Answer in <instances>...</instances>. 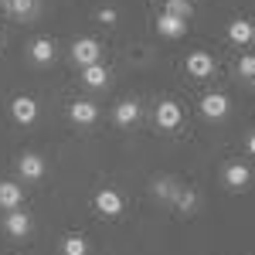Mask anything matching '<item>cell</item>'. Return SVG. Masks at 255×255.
I'll use <instances>...</instances> for the list:
<instances>
[{
    "label": "cell",
    "instance_id": "obj_1",
    "mask_svg": "<svg viewBox=\"0 0 255 255\" xmlns=\"http://www.w3.org/2000/svg\"><path fill=\"white\" fill-rule=\"evenodd\" d=\"M72 58L79 61L82 68H85V65H96L99 61V41L96 38H79L72 44Z\"/></svg>",
    "mask_w": 255,
    "mask_h": 255
},
{
    "label": "cell",
    "instance_id": "obj_2",
    "mask_svg": "<svg viewBox=\"0 0 255 255\" xmlns=\"http://www.w3.org/2000/svg\"><path fill=\"white\" fill-rule=\"evenodd\" d=\"M10 116L17 119L20 126L34 123V119H38V102H34L31 96H17L14 102H10Z\"/></svg>",
    "mask_w": 255,
    "mask_h": 255
},
{
    "label": "cell",
    "instance_id": "obj_3",
    "mask_svg": "<svg viewBox=\"0 0 255 255\" xmlns=\"http://www.w3.org/2000/svg\"><path fill=\"white\" fill-rule=\"evenodd\" d=\"M180 119H184V109L177 106V102H160L157 106V126H163V129H177L180 126Z\"/></svg>",
    "mask_w": 255,
    "mask_h": 255
},
{
    "label": "cell",
    "instance_id": "obj_4",
    "mask_svg": "<svg viewBox=\"0 0 255 255\" xmlns=\"http://www.w3.org/2000/svg\"><path fill=\"white\" fill-rule=\"evenodd\" d=\"M187 72H191L194 79H208V75L215 72V58H211L208 51H191V55H187Z\"/></svg>",
    "mask_w": 255,
    "mask_h": 255
},
{
    "label": "cell",
    "instance_id": "obj_5",
    "mask_svg": "<svg viewBox=\"0 0 255 255\" xmlns=\"http://www.w3.org/2000/svg\"><path fill=\"white\" fill-rule=\"evenodd\" d=\"M201 113H204L208 119L228 116V96H221V92H208V96L201 99Z\"/></svg>",
    "mask_w": 255,
    "mask_h": 255
},
{
    "label": "cell",
    "instance_id": "obj_6",
    "mask_svg": "<svg viewBox=\"0 0 255 255\" xmlns=\"http://www.w3.org/2000/svg\"><path fill=\"white\" fill-rule=\"evenodd\" d=\"M68 116H72V123H79V126H89V123H96V119H99V109H96V102L79 99V102L68 106Z\"/></svg>",
    "mask_w": 255,
    "mask_h": 255
},
{
    "label": "cell",
    "instance_id": "obj_7",
    "mask_svg": "<svg viewBox=\"0 0 255 255\" xmlns=\"http://www.w3.org/2000/svg\"><path fill=\"white\" fill-rule=\"evenodd\" d=\"M96 208L102 211L106 218H116V215H123V197H119V191H99L96 194Z\"/></svg>",
    "mask_w": 255,
    "mask_h": 255
},
{
    "label": "cell",
    "instance_id": "obj_8",
    "mask_svg": "<svg viewBox=\"0 0 255 255\" xmlns=\"http://www.w3.org/2000/svg\"><path fill=\"white\" fill-rule=\"evenodd\" d=\"M157 31L163 34V38H184V34H187V20L174 17V14H160L157 17Z\"/></svg>",
    "mask_w": 255,
    "mask_h": 255
},
{
    "label": "cell",
    "instance_id": "obj_9",
    "mask_svg": "<svg viewBox=\"0 0 255 255\" xmlns=\"http://www.w3.org/2000/svg\"><path fill=\"white\" fill-rule=\"evenodd\" d=\"M3 228H7V235H14V238H24L27 232H31V218L24 215V211H10V215L3 218Z\"/></svg>",
    "mask_w": 255,
    "mask_h": 255
},
{
    "label": "cell",
    "instance_id": "obj_10",
    "mask_svg": "<svg viewBox=\"0 0 255 255\" xmlns=\"http://www.w3.org/2000/svg\"><path fill=\"white\" fill-rule=\"evenodd\" d=\"M27 55H31V61H38V65H48V61L55 58V41L51 38H34L31 48H27Z\"/></svg>",
    "mask_w": 255,
    "mask_h": 255
},
{
    "label": "cell",
    "instance_id": "obj_11",
    "mask_svg": "<svg viewBox=\"0 0 255 255\" xmlns=\"http://www.w3.org/2000/svg\"><path fill=\"white\" fill-rule=\"evenodd\" d=\"M20 201H24V191L17 184L14 180H0V208L14 211V208H20Z\"/></svg>",
    "mask_w": 255,
    "mask_h": 255
},
{
    "label": "cell",
    "instance_id": "obj_12",
    "mask_svg": "<svg viewBox=\"0 0 255 255\" xmlns=\"http://www.w3.org/2000/svg\"><path fill=\"white\" fill-rule=\"evenodd\" d=\"M249 180H252V170H249L245 163H228V167H225V184H228V187L242 191Z\"/></svg>",
    "mask_w": 255,
    "mask_h": 255
},
{
    "label": "cell",
    "instance_id": "obj_13",
    "mask_svg": "<svg viewBox=\"0 0 255 255\" xmlns=\"http://www.w3.org/2000/svg\"><path fill=\"white\" fill-rule=\"evenodd\" d=\"M20 177H27V180H38V177H44V160L38 157V153H24L17 163Z\"/></svg>",
    "mask_w": 255,
    "mask_h": 255
},
{
    "label": "cell",
    "instance_id": "obj_14",
    "mask_svg": "<svg viewBox=\"0 0 255 255\" xmlns=\"http://www.w3.org/2000/svg\"><path fill=\"white\" fill-rule=\"evenodd\" d=\"M82 82L89 85V89H102L106 82H109V68L106 65H85V72H82Z\"/></svg>",
    "mask_w": 255,
    "mask_h": 255
},
{
    "label": "cell",
    "instance_id": "obj_15",
    "mask_svg": "<svg viewBox=\"0 0 255 255\" xmlns=\"http://www.w3.org/2000/svg\"><path fill=\"white\" fill-rule=\"evenodd\" d=\"M3 3V10L10 14V17H31L34 10H38V0H0Z\"/></svg>",
    "mask_w": 255,
    "mask_h": 255
},
{
    "label": "cell",
    "instance_id": "obj_16",
    "mask_svg": "<svg viewBox=\"0 0 255 255\" xmlns=\"http://www.w3.org/2000/svg\"><path fill=\"white\" fill-rule=\"evenodd\" d=\"M113 116H116L119 126H129V123H136V119H139V106L133 102V99H123L116 109H113Z\"/></svg>",
    "mask_w": 255,
    "mask_h": 255
},
{
    "label": "cell",
    "instance_id": "obj_17",
    "mask_svg": "<svg viewBox=\"0 0 255 255\" xmlns=\"http://www.w3.org/2000/svg\"><path fill=\"white\" fill-rule=\"evenodd\" d=\"M252 38H255V31H252L249 20H232V24H228V41H232V44H249Z\"/></svg>",
    "mask_w": 255,
    "mask_h": 255
},
{
    "label": "cell",
    "instance_id": "obj_18",
    "mask_svg": "<svg viewBox=\"0 0 255 255\" xmlns=\"http://www.w3.org/2000/svg\"><path fill=\"white\" fill-rule=\"evenodd\" d=\"M85 252H89V242L82 235H68L61 242V255H85Z\"/></svg>",
    "mask_w": 255,
    "mask_h": 255
},
{
    "label": "cell",
    "instance_id": "obj_19",
    "mask_svg": "<svg viewBox=\"0 0 255 255\" xmlns=\"http://www.w3.org/2000/svg\"><path fill=\"white\" fill-rule=\"evenodd\" d=\"M163 14H174V17H191L194 14V7H191V0H167L163 3Z\"/></svg>",
    "mask_w": 255,
    "mask_h": 255
},
{
    "label": "cell",
    "instance_id": "obj_20",
    "mask_svg": "<svg viewBox=\"0 0 255 255\" xmlns=\"http://www.w3.org/2000/svg\"><path fill=\"white\" fill-rule=\"evenodd\" d=\"M238 72H242L245 79H252V75H255V58H252V55H245V58L238 61Z\"/></svg>",
    "mask_w": 255,
    "mask_h": 255
},
{
    "label": "cell",
    "instance_id": "obj_21",
    "mask_svg": "<svg viewBox=\"0 0 255 255\" xmlns=\"http://www.w3.org/2000/svg\"><path fill=\"white\" fill-rule=\"evenodd\" d=\"M116 10H113V7H102V10H99V20H102V24H116Z\"/></svg>",
    "mask_w": 255,
    "mask_h": 255
},
{
    "label": "cell",
    "instance_id": "obj_22",
    "mask_svg": "<svg viewBox=\"0 0 255 255\" xmlns=\"http://www.w3.org/2000/svg\"><path fill=\"white\" fill-rule=\"evenodd\" d=\"M194 201H197L194 194H180V208H194Z\"/></svg>",
    "mask_w": 255,
    "mask_h": 255
},
{
    "label": "cell",
    "instance_id": "obj_23",
    "mask_svg": "<svg viewBox=\"0 0 255 255\" xmlns=\"http://www.w3.org/2000/svg\"><path fill=\"white\" fill-rule=\"evenodd\" d=\"M249 153H255V133L249 136Z\"/></svg>",
    "mask_w": 255,
    "mask_h": 255
},
{
    "label": "cell",
    "instance_id": "obj_24",
    "mask_svg": "<svg viewBox=\"0 0 255 255\" xmlns=\"http://www.w3.org/2000/svg\"><path fill=\"white\" fill-rule=\"evenodd\" d=\"M0 44H3V34H0Z\"/></svg>",
    "mask_w": 255,
    "mask_h": 255
}]
</instances>
